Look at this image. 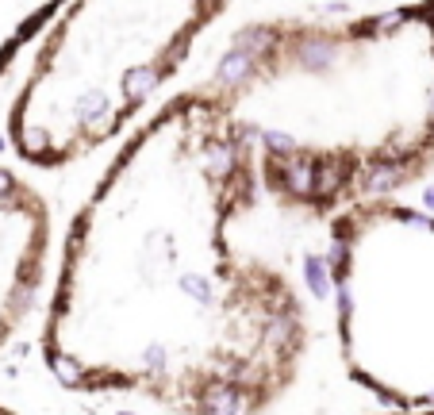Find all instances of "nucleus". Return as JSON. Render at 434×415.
<instances>
[{
	"mask_svg": "<svg viewBox=\"0 0 434 415\" xmlns=\"http://www.w3.org/2000/svg\"><path fill=\"white\" fill-rule=\"evenodd\" d=\"M0 415H16V412H12V407H4V404H0Z\"/></svg>",
	"mask_w": 434,
	"mask_h": 415,
	"instance_id": "0eeeda50",
	"label": "nucleus"
},
{
	"mask_svg": "<svg viewBox=\"0 0 434 415\" xmlns=\"http://www.w3.org/2000/svg\"><path fill=\"white\" fill-rule=\"evenodd\" d=\"M54 212L39 185L0 166V350L8 346L51 285Z\"/></svg>",
	"mask_w": 434,
	"mask_h": 415,
	"instance_id": "39448f33",
	"label": "nucleus"
},
{
	"mask_svg": "<svg viewBox=\"0 0 434 415\" xmlns=\"http://www.w3.org/2000/svg\"><path fill=\"white\" fill-rule=\"evenodd\" d=\"M211 89L254 146L261 196L331 223L434 173V0L238 27Z\"/></svg>",
	"mask_w": 434,
	"mask_h": 415,
	"instance_id": "f03ea898",
	"label": "nucleus"
},
{
	"mask_svg": "<svg viewBox=\"0 0 434 415\" xmlns=\"http://www.w3.org/2000/svg\"><path fill=\"white\" fill-rule=\"evenodd\" d=\"M231 0H69L8 104V146L66 169L123 139Z\"/></svg>",
	"mask_w": 434,
	"mask_h": 415,
	"instance_id": "7ed1b4c3",
	"label": "nucleus"
},
{
	"mask_svg": "<svg viewBox=\"0 0 434 415\" xmlns=\"http://www.w3.org/2000/svg\"><path fill=\"white\" fill-rule=\"evenodd\" d=\"M258 196L254 146L211 81L142 116L62 235L39 331L54 381L173 415L273 412L311 319L293 277L238 242Z\"/></svg>",
	"mask_w": 434,
	"mask_h": 415,
	"instance_id": "f257e3e1",
	"label": "nucleus"
},
{
	"mask_svg": "<svg viewBox=\"0 0 434 415\" xmlns=\"http://www.w3.org/2000/svg\"><path fill=\"white\" fill-rule=\"evenodd\" d=\"M327 281L346 377L388 412L434 407V212L400 196L338 212Z\"/></svg>",
	"mask_w": 434,
	"mask_h": 415,
	"instance_id": "20e7f679",
	"label": "nucleus"
},
{
	"mask_svg": "<svg viewBox=\"0 0 434 415\" xmlns=\"http://www.w3.org/2000/svg\"><path fill=\"white\" fill-rule=\"evenodd\" d=\"M381 415H434V407H423V412H381Z\"/></svg>",
	"mask_w": 434,
	"mask_h": 415,
	"instance_id": "423d86ee",
	"label": "nucleus"
}]
</instances>
